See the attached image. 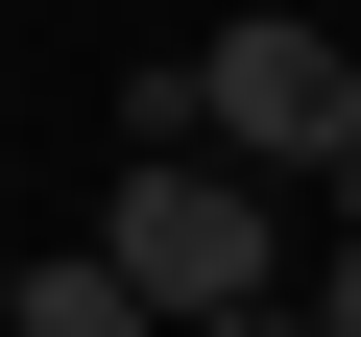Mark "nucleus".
Segmentation results:
<instances>
[{
  "instance_id": "f257e3e1",
  "label": "nucleus",
  "mask_w": 361,
  "mask_h": 337,
  "mask_svg": "<svg viewBox=\"0 0 361 337\" xmlns=\"http://www.w3.org/2000/svg\"><path fill=\"white\" fill-rule=\"evenodd\" d=\"M97 241H121V289H145L169 337H193V313H265V289H289V168H241V145H145Z\"/></svg>"
},
{
  "instance_id": "f03ea898",
  "label": "nucleus",
  "mask_w": 361,
  "mask_h": 337,
  "mask_svg": "<svg viewBox=\"0 0 361 337\" xmlns=\"http://www.w3.org/2000/svg\"><path fill=\"white\" fill-rule=\"evenodd\" d=\"M193 145H241V168H337V145H361V73H337V25L241 0V25L193 49Z\"/></svg>"
},
{
  "instance_id": "7ed1b4c3",
  "label": "nucleus",
  "mask_w": 361,
  "mask_h": 337,
  "mask_svg": "<svg viewBox=\"0 0 361 337\" xmlns=\"http://www.w3.org/2000/svg\"><path fill=\"white\" fill-rule=\"evenodd\" d=\"M0 337H169V313L121 289V241H49L25 289H0Z\"/></svg>"
},
{
  "instance_id": "20e7f679",
  "label": "nucleus",
  "mask_w": 361,
  "mask_h": 337,
  "mask_svg": "<svg viewBox=\"0 0 361 337\" xmlns=\"http://www.w3.org/2000/svg\"><path fill=\"white\" fill-rule=\"evenodd\" d=\"M313 337H361V241H313Z\"/></svg>"
},
{
  "instance_id": "39448f33",
  "label": "nucleus",
  "mask_w": 361,
  "mask_h": 337,
  "mask_svg": "<svg viewBox=\"0 0 361 337\" xmlns=\"http://www.w3.org/2000/svg\"><path fill=\"white\" fill-rule=\"evenodd\" d=\"M193 337H313V289H265V313H193Z\"/></svg>"
},
{
  "instance_id": "423d86ee",
  "label": "nucleus",
  "mask_w": 361,
  "mask_h": 337,
  "mask_svg": "<svg viewBox=\"0 0 361 337\" xmlns=\"http://www.w3.org/2000/svg\"><path fill=\"white\" fill-rule=\"evenodd\" d=\"M313 217H337V241H361V145H337V168H313Z\"/></svg>"
},
{
  "instance_id": "0eeeda50",
  "label": "nucleus",
  "mask_w": 361,
  "mask_h": 337,
  "mask_svg": "<svg viewBox=\"0 0 361 337\" xmlns=\"http://www.w3.org/2000/svg\"><path fill=\"white\" fill-rule=\"evenodd\" d=\"M0 121H25V73H0Z\"/></svg>"
}]
</instances>
